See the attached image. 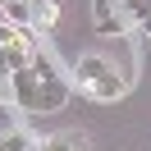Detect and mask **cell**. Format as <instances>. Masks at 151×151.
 I'll return each instance as SVG.
<instances>
[{"instance_id": "obj_1", "label": "cell", "mask_w": 151, "mask_h": 151, "mask_svg": "<svg viewBox=\"0 0 151 151\" xmlns=\"http://www.w3.org/2000/svg\"><path fill=\"white\" fill-rule=\"evenodd\" d=\"M73 73H78V92L92 96V101H101V105H110V101L124 96V78L114 73L110 60H101V55H78Z\"/></svg>"}, {"instance_id": "obj_2", "label": "cell", "mask_w": 151, "mask_h": 151, "mask_svg": "<svg viewBox=\"0 0 151 151\" xmlns=\"http://www.w3.org/2000/svg\"><path fill=\"white\" fill-rule=\"evenodd\" d=\"M92 28L101 37H119L124 28H133V19L124 14L119 0H92Z\"/></svg>"}, {"instance_id": "obj_3", "label": "cell", "mask_w": 151, "mask_h": 151, "mask_svg": "<svg viewBox=\"0 0 151 151\" xmlns=\"http://www.w3.org/2000/svg\"><path fill=\"white\" fill-rule=\"evenodd\" d=\"M69 96H73V87H69L64 78H46V83H41V92H37V114H55V110H64Z\"/></svg>"}, {"instance_id": "obj_4", "label": "cell", "mask_w": 151, "mask_h": 151, "mask_svg": "<svg viewBox=\"0 0 151 151\" xmlns=\"http://www.w3.org/2000/svg\"><path fill=\"white\" fill-rule=\"evenodd\" d=\"M37 92H41V78L32 73V64H28V69H19V73H14V105L37 114Z\"/></svg>"}, {"instance_id": "obj_5", "label": "cell", "mask_w": 151, "mask_h": 151, "mask_svg": "<svg viewBox=\"0 0 151 151\" xmlns=\"http://www.w3.org/2000/svg\"><path fill=\"white\" fill-rule=\"evenodd\" d=\"M32 28H41V32L60 28V0H32Z\"/></svg>"}, {"instance_id": "obj_6", "label": "cell", "mask_w": 151, "mask_h": 151, "mask_svg": "<svg viewBox=\"0 0 151 151\" xmlns=\"http://www.w3.org/2000/svg\"><path fill=\"white\" fill-rule=\"evenodd\" d=\"M37 151H92V142H87L83 133H55V137H46Z\"/></svg>"}, {"instance_id": "obj_7", "label": "cell", "mask_w": 151, "mask_h": 151, "mask_svg": "<svg viewBox=\"0 0 151 151\" xmlns=\"http://www.w3.org/2000/svg\"><path fill=\"white\" fill-rule=\"evenodd\" d=\"M41 142L32 137V133H23V128H14V133H0V151H37Z\"/></svg>"}, {"instance_id": "obj_8", "label": "cell", "mask_w": 151, "mask_h": 151, "mask_svg": "<svg viewBox=\"0 0 151 151\" xmlns=\"http://www.w3.org/2000/svg\"><path fill=\"white\" fill-rule=\"evenodd\" d=\"M32 73H37L41 83H46V78H60V69H55V60H50V55H46V50H41V46H37V55H32Z\"/></svg>"}, {"instance_id": "obj_9", "label": "cell", "mask_w": 151, "mask_h": 151, "mask_svg": "<svg viewBox=\"0 0 151 151\" xmlns=\"http://www.w3.org/2000/svg\"><path fill=\"white\" fill-rule=\"evenodd\" d=\"M14 128H19V105L0 101V133H14Z\"/></svg>"}, {"instance_id": "obj_10", "label": "cell", "mask_w": 151, "mask_h": 151, "mask_svg": "<svg viewBox=\"0 0 151 151\" xmlns=\"http://www.w3.org/2000/svg\"><path fill=\"white\" fill-rule=\"evenodd\" d=\"M0 101H14V78L0 73Z\"/></svg>"}, {"instance_id": "obj_11", "label": "cell", "mask_w": 151, "mask_h": 151, "mask_svg": "<svg viewBox=\"0 0 151 151\" xmlns=\"http://www.w3.org/2000/svg\"><path fill=\"white\" fill-rule=\"evenodd\" d=\"M14 32H19L14 23H0V46H5V41H14Z\"/></svg>"}, {"instance_id": "obj_12", "label": "cell", "mask_w": 151, "mask_h": 151, "mask_svg": "<svg viewBox=\"0 0 151 151\" xmlns=\"http://www.w3.org/2000/svg\"><path fill=\"white\" fill-rule=\"evenodd\" d=\"M5 5H19V0H0V9H5Z\"/></svg>"}, {"instance_id": "obj_13", "label": "cell", "mask_w": 151, "mask_h": 151, "mask_svg": "<svg viewBox=\"0 0 151 151\" xmlns=\"http://www.w3.org/2000/svg\"><path fill=\"white\" fill-rule=\"evenodd\" d=\"M147 37H151V32H147Z\"/></svg>"}]
</instances>
